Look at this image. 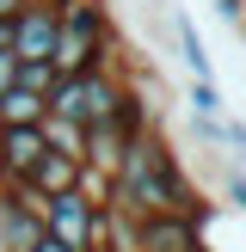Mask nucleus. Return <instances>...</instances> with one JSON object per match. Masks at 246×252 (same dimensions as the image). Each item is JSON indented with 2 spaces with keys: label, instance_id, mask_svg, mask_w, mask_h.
I'll return each instance as SVG.
<instances>
[{
  "label": "nucleus",
  "instance_id": "obj_1",
  "mask_svg": "<svg viewBox=\"0 0 246 252\" xmlns=\"http://www.w3.org/2000/svg\"><path fill=\"white\" fill-rule=\"evenodd\" d=\"M209 203L215 197H203L191 179H184L179 154H172V142L160 129H142L129 135V148H123V160L105 172V209H117V216H184L203 228Z\"/></svg>",
  "mask_w": 246,
  "mask_h": 252
},
{
  "label": "nucleus",
  "instance_id": "obj_2",
  "mask_svg": "<svg viewBox=\"0 0 246 252\" xmlns=\"http://www.w3.org/2000/svg\"><path fill=\"white\" fill-rule=\"evenodd\" d=\"M117 25H111L105 0H56V74H86L117 49Z\"/></svg>",
  "mask_w": 246,
  "mask_h": 252
},
{
  "label": "nucleus",
  "instance_id": "obj_3",
  "mask_svg": "<svg viewBox=\"0 0 246 252\" xmlns=\"http://www.w3.org/2000/svg\"><path fill=\"white\" fill-rule=\"evenodd\" d=\"M43 240V209L25 197V185H0V252H31Z\"/></svg>",
  "mask_w": 246,
  "mask_h": 252
},
{
  "label": "nucleus",
  "instance_id": "obj_4",
  "mask_svg": "<svg viewBox=\"0 0 246 252\" xmlns=\"http://www.w3.org/2000/svg\"><path fill=\"white\" fill-rule=\"evenodd\" d=\"M6 49L19 62H49V56H56V0H31V6L12 19Z\"/></svg>",
  "mask_w": 246,
  "mask_h": 252
},
{
  "label": "nucleus",
  "instance_id": "obj_5",
  "mask_svg": "<svg viewBox=\"0 0 246 252\" xmlns=\"http://www.w3.org/2000/svg\"><path fill=\"white\" fill-rule=\"evenodd\" d=\"M80 179H86V166H80L74 154L43 148V154H37V166L25 172V197H31V203H49V197H62V191H80Z\"/></svg>",
  "mask_w": 246,
  "mask_h": 252
},
{
  "label": "nucleus",
  "instance_id": "obj_6",
  "mask_svg": "<svg viewBox=\"0 0 246 252\" xmlns=\"http://www.w3.org/2000/svg\"><path fill=\"white\" fill-rule=\"evenodd\" d=\"M135 252H203V234L184 216H142L135 221Z\"/></svg>",
  "mask_w": 246,
  "mask_h": 252
},
{
  "label": "nucleus",
  "instance_id": "obj_7",
  "mask_svg": "<svg viewBox=\"0 0 246 252\" xmlns=\"http://www.w3.org/2000/svg\"><path fill=\"white\" fill-rule=\"evenodd\" d=\"M43 148H49L43 129H0V185H25Z\"/></svg>",
  "mask_w": 246,
  "mask_h": 252
},
{
  "label": "nucleus",
  "instance_id": "obj_8",
  "mask_svg": "<svg viewBox=\"0 0 246 252\" xmlns=\"http://www.w3.org/2000/svg\"><path fill=\"white\" fill-rule=\"evenodd\" d=\"M166 31H172V43H179V62H184V74H191V80H215L209 43H203V31H197V19H191V12H179V6H172Z\"/></svg>",
  "mask_w": 246,
  "mask_h": 252
},
{
  "label": "nucleus",
  "instance_id": "obj_9",
  "mask_svg": "<svg viewBox=\"0 0 246 252\" xmlns=\"http://www.w3.org/2000/svg\"><path fill=\"white\" fill-rule=\"evenodd\" d=\"M43 117H49V98L25 93V86H6L0 93V129H37Z\"/></svg>",
  "mask_w": 246,
  "mask_h": 252
},
{
  "label": "nucleus",
  "instance_id": "obj_10",
  "mask_svg": "<svg viewBox=\"0 0 246 252\" xmlns=\"http://www.w3.org/2000/svg\"><path fill=\"white\" fill-rule=\"evenodd\" d=\"M184 117H228V98L215 80H191L184 86Z\"/></svg>",
  "mask_w": 246,
  "mask_h": 252
},
{
  "label": "nucleus",
  "instance_id": "obj_11",
  "mask_svg": "<svg viewBox=\"0 0 246 252\" xmlns=\"http://www.w3.org/2000/svg\"><path fill=\"white\" fill-rule=\"evenodd\" d=\"M56 80H62V74H56V62H19V80H12V86H25V93L49 98V93H56Z\"/></svg>",
  "mask_w": 246,
  "mask_h": 252
},
{
  "label": "nucleus",
  "instance_id": "obj_12",
  "mask_svg": "<svg viewBox=\"0 0 246 252\" xmlns=\"http://www.w3.org/2000/svg\"><path fill=\"white\" fill-rule=\"evenodd\" d=\"M37 129H43V142L56 148V154H74V160H80V123H62V117H43Z\"/></svg>",
  "mask_w": 246,
  "mask_h": 252
},
{
  "label": "nucleus",
  "instance_id": "obj_13",
  "mask_svg": "<svg viewBox=\"0 0 246 252\" xmlns=\"http://www.w3.org/2000/svg\"><path fill=\"white\" fill-rule=\"evenodd\" d=\"M12 80H19V56H12V49L6 43H0V93H6V86Z\"/></svg>",
  "mask_w": 246,
  "mask_h": 252
},
{
  "label": "nucleus",
  "instance_id": "obj_14",
  "mask_svg": "<svg viewBox=\"0 0 246 252\" xmlns=\"http://www.w3.org/2000/svg\"><path fill=\"white\" fill-rule=\"evenodd\" d=\"M215 12H221V25H234V31H240V19H246V0H215Z\"/></svg>",
  "mask_w": 246,
  "mask_h": 252
},
{
  "label": "nucleus",
  "instance_id": "obj_15",
  "mask_svg": "<svg viewBox=\"0 0 246 252\" xmlns=\"http://www.w3.org/2000/svg\"><path fill=\"white\" fill-rule=\"evenodd\" d=\"M25 6H31V0H0V19L12 25V19H19V12H25Z\"/></svg>",
  "mask_w": 246,
  "mask_h": 252
},
{
  "label": "nucleus",
  "instance_id": "obj_16",
  "mask_svg": "<svg viewBox=\"0 0 246 252\" xmlns=\"http://www.w3.org/2000/svg\"><path fill=\"white\" fill-rule=\"evenodd\" d=\"M31 252H68V246H62V240H49V234H43V240H37Z\"/></svg>",
  "mask_w": 246,
  "mask_h": 252
},
{
  "label": "nucleus",
  "instance_id": "obj_17",
  "mask_svg": "<svg viewBox=\"0 0 246 252\" xmlns=\"http://www.w3.org/2000/svg\"><path fill=\"white\" fill-rule=\"evenodd\" d=\"M240 43H246V19H240Z\"/></svg>",
  "mask_w": 246,
  "mask_h": 252
}]
</instances>
